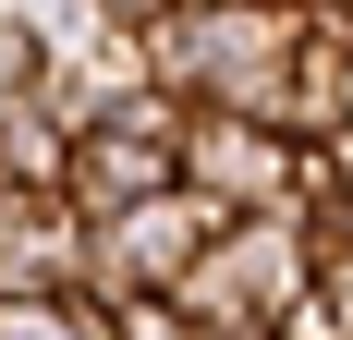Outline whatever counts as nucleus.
I'll return each instance as SVG.
<instances>
[{"instance_id": "7", "label": "nucleus", "mask_w": 353, "mask_h": 340, "mask_svg": "<svg viewBox=\"0 0 353 340\" xmlns=\"http://www.w3.org/2000/svg\"><path fill=\"white\" fill-rule=\"evenodd\" d=\"M317 316H329V340H353V255L317 268Z\"/></svg>"}, {"instance_id": "4", "label": "nucleus", "mask_w": 353, "mask_h": 340, "mask_svg": "<svg viewBox=\"0 0 353 340\" xmlns=\"http://www.w3.org/2000/svg\"><path fill=\"white\" fill-rule=\"evenodd\" d=\"M85 292V219L61 195H12L0 206V304H73Z\"/></svg>"}, {"instance_id": "5", "label": "nucleus", "mask_w": 353, "mask_h": 340, "mask_svg": "<svg viewBox=\"0 0 353 340\" xmlns=\"http://www.w3.org/2000/svg\"><path fill=\"white\" fill-rule=\"evenodd\" d=\"M0 182H12V195H61L73 182V134L49 109H12V122H0Z\"/></svg>"}, {"instance_id": "10", "label": "nucleus", "mask_w": 353, "mask_h": 340, "mask_svg": "<svg viewBox=\"0 0 353 340\" xmlns=\"http://www.w3.org/2000/svg\"><path fill=\"white\" fill-rule=\"evenodd\" d=\"M0 206H12V182H0Z\"/></svg>"}, {"instance_id": "3", "label": "nucleus", "mask_w": 353, "mask_h": 340, "mask_svg": "<svg viewBox=\"0 0 353 340\" xmlns=\"http://www.w3.org/2000/svg\"><path fill=\"white\" fill-rule=\"evenodd\" d=\"M183 195L208 206L219 231H232V219H281L292 206V146L268 134V122L195 109V122H183Z\"/></svg>"}, {"instance_id": "2", "label": "nucleus", "mask_w": 353, "mask_h": 340, "mask_svg": "<svg viewBox=\"0 0 353 340\" xmlns=\"http://www.w3.org/2000/svg\"><path fill=\"white\" fill-rule=\"evenodd\" d=\"M183 122H195L183 98H122L98 134H73V182H61V206L98 231V219H134V206L183 195Z\"/></svg>"}, {"instance_id": "6", "label": "nucleus", "mask_w": 353, "mask_h": 340, "mask_svg": "<svg viewBox=\"0 0 353 340\" xmlns=\"http://www.w3.org/2000/svg\"><path fill=\"white\" fill-rule=\"evenodd\" d=\"M37 85H49V25H37V0H0V122L37 109Z\"/></svg>"}, {"instance_id": "8", "label": "nucleus", "mask_w": 353, "mask_h": 340, "mask_svg": "<svg viewBox=\"0 0 353 340\" xmlns=\"http://www.w3.org/2000/svg\"><path fill=\"white\" fill-rule=\"evenodd\" d=\"M110 340H195V328H183L171 304H122V316H110Z\"/></svg>"}, {"instance_id": "9", "label": "nucleus", "mask_w": 353, "mask_h": 340, "mask_svg": "<svg viewBox=\"0 0 353 340\" xmlns=\"http://www.w3.org/2000/svg\"><path fill=\"white\" fill-rule=\"evenodd\" d=\"M341 146H353V73H341Z\"/></svg>"}, {"instance_id": "1", "label": "nucleus", "mask_w": 353, "mask_h": 340, "mask_svg": "<svg viewBox=\"0 0 353 340\" xmlns=\"http://www.w3.org/2000/svg\"><path fill=\"white\" fill-rule=\"evenodd\" d=\"M195 109H232L268 134L292 122V0H195Z\"/></svg>"}]
</instances>
